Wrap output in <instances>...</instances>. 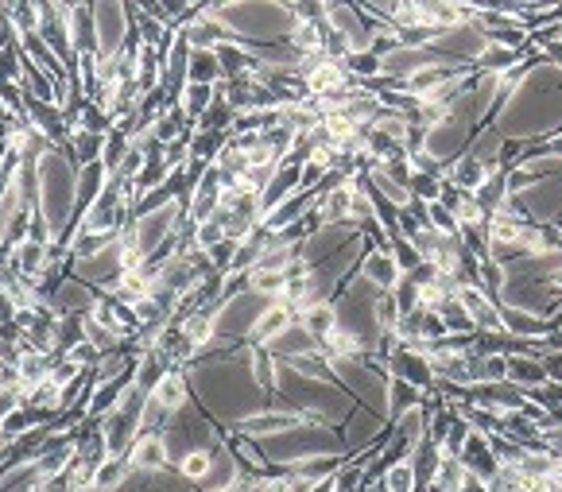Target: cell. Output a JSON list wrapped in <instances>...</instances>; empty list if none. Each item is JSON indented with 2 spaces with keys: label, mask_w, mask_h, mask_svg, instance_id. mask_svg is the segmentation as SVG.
Here are the masks:
<instances>
[{
  "label": "cell",
  "mask_w": 562,
  "mask_h": 492,
  "mask_svg": "<svg viewBox=\"0 0 562 492\" xmlns=\"http://www.w3.org/2000/svg\"><path fill=\"white\" fill-rule=\"evenodd\" d=\"M186 148H191V143H186V140H175V143H167V148H163V167H167V171H179V163H182L186 155H191V152H186Z\"/></svg>",
  "instance_id": "36"
},
{
  "label": "cell",
  "mask_w": 562,
  "mask_h": 492,
  "mask_svg": "<svg viewBox=\"0 0 562 492\" xmlns=\"http://www.w3.org/2000/svg\"><path fill=\"white\" fill-rule=\"evenodd\" d=\"M124 276V249H121V237L101 249L97 256H85L78 260V280L82 283H117Z\"/></svg>",
  "instance_id": "3"
},
{
  "label": "cell",
  "mask_w": 562,
  "mask_h": 492,
  "mask_svg": "<svg viewBox=\"0 0 562 492\" xmlns=\"http://www.w3.org/2000/svg\"><path fill=\"white\" fill-rule=\"evenodd\" d=\"M66 24L70 27V43H74V54H97V27H94V8H66Z\"/></svg>",
  "instance_id": "7"
},
{
  "label": "cell",
  "mask_w": 562,
  "mask_h": 492,
  "mask_svg": "<svg viewBox=\"0 0 562 492\" xmlns=\"http://www.w3.org/2000/svg\"><path fill=\"white\" fill-rule=\"evenodd\" d=\"M365 276H369V283H377L380 291L388 295V291H396V283L403 280V271L396 264V256L380 249V252H369L365 256Z\"/></svg>",
  "instance_id": "10"
},
{
  "label": "cell",
  "mask_w": 562,
  "mask_h": 492,
  "mask_svg": "<svg viewBox=\"0 0 562 492\" xmlns=\"http://www.w3.org/2000/svg\"><path fill=\"white\" fill-rule=\"evenodd\" d=\"M392 365H396V372H399V380H408L411 388H427L430 380H435V369H430V360L419 357V353L399 349Z\"/></svg>",
  "instance_id": "13"
},
{
  "label": "cell",
  "mask_w": 562,
  "mask_h": 492,
  "mask_svg": "<svg viewBox=\"0 0 562 492\" xmlns=\"http://www.w3.org/2000/svg\"><path fill=\"white\" fill-rule=\"evenodd\" d=\"M43 264H47V244H32V241H24L20 249H16V268H20V276H39Z\"/></svg>",
  "instance_id": "23"
},
{
  "label": "cell",
  "mask_w": 562,
  "mask_h": 492,
  "mask_svg": "<svg viewBox=\"0 0 562 492\" xmlns=\"http://www.w3.org/2000/svg\"><path fill=\"white\" fill-rule=\"evenodd\" d=\"M353 202H357V191H353V186H334V191H330V194L319 202V210L330 217V221H341V217H350Z\"/></svg>",
  "instance_id": "22"
},
{
  "label": "cell",
  "mask_w": 562,
  "mask_h": 492,
  "mask_svg": "<svg viewBox=\"0 0 562 492\" xmlns=\"http://www.w3.org/2000/svg\"><path fill=\"white\" fill-rule=\"evenodd\" d=\"M39 418H43V411H39V408H27V411H24V408H16L8 418H0V438H20V434H24L27 427H35Z\"/></svg>",
  "instance_id": "25"
},
{
  "label": "cell",
  "mask_w": 562,
  "mask_h": 492,
  "mask_svg": "<svg viewBox=\"0 0 562 492\" xmlns=\"http://www.w3.org/2000/svg\"><path fill=\"white\" fill-rule=\"evenodd\" d=\"M543 369H547V380H555V384H562V353H551L543 360Z\"/></svg>",
  "instance_id": "41"
},
{
  "label": "cell",
  "mask_w": 562,
  "mask_h": 492,
  "mask_svg": "<svg viewBox=\"0 0 562 492\" xmlns=\"http://www.w3.org/2000/svg\"><path fill=\"white\" fill-rule=\"evenodd\" d=\"M90 492H94V488H90ZM113 492H124V488H113Z\"/></svg>",
  "instance_id": "43"
},
{
  "label": "cell",
  "mask_w": 562,
  "mask_h": 492,
  "mask_svg": "<svg viewBox=\"0 0 562 492\" xmlns=\"http://www.w3.org/2000/svg\"><path fill=\"white\" fill-rule=\"evenodd\" d=\"M128 152H133V140L124 136V128H117V133L105 136V152H101V163H105L109 175H117L121 163L128 159Z\"/></svg>",
  "instance_id": "21"
},
{
  "label": "cell",
  "mask_w": 562,
  "mask_h": 492,
  "mask_svg": "<svg viewBox=\"0 0 562 492\" xmlns=\"http://www.w3.org/2000/svg\"><path fill=\"white\" fill-rule=\"evenodd\" d=\"M167 442L160 438V434H155V438H136V446H133V466L136 469H143V473H160L163 466H167Z\"/></svg>",
  "instance_id": "11"
},
{
  "label": "cell",
  "mask_w": 562,
  "mask_h": 492,
  "mask_svg": "<svg viewBox=\"0 0 562 492\" xmlns=\"http://www.w3.org/2000/svg\"><path fill=\"white\" fill-rule=\"evenodd\" d=\"M186 78L191 85H218L222 78V63L213 51H191V66H186Z\"/></svg>",
  "instance_id": "15"
},
{
  "label": "cell",
  "mask_w": 562,
  "mask_h": 492,
  "mask_svg": "<svg viewBox=\"0 0 562 492\" xmlns=\"http://www.w3.org/2000/svg\"><path fill=\"white\" fill-rule=\"evenodd\" d=\"M179 473L186 477V481H206V473H210V454H191V458H182V461H179Z\"/></svg>",
  "instance_id": "34"
},
{
  "label": "cell",
  "mask_w": 562,
  "mask_h": 492,
  "mask_svg": "<svg viewBox=\"0 0 562 492\" xmlns=\"http://www.w3.org/2000/svg\"><path fill=\"white\" fill-rule=\"evenodd\" d=\"M345 70H353V74H361V78H372L384 70V59L372 51H353V54H345Z\"/></svg>",
  "instance_id": "30"
},
{
  "label": "cell",
  "mask_w": 562,
  "mask_h": 492,
  "mask_svg": "<svg viewBox=\"0 0 562 492\" xmlns=\"http://www.w3.org/2000/svg\"><path fill=\"white\" fill-rule=\"evenodd\" d=\"M59 396H63V384L59 380H43L32 388V403L39 411H51V408H59Z\"/></svg>",
  "instance_id": "33"
},
{
  "label": "cell",
  "mask_w": 562,
  "mask_h": 492,
  "mask_svg": "<svg viewBox=\"0 0 562 492\" xmlns=\"http://www.w3.org/2000/svg\"><path fill=\"white\" fill-rule=\"evenodd\" d=\"M109 182V171L105 163H90V167H78V206H94L97 202V191H105Z\"/></svg>",
  "instance_id": "19"
},
{
  "label": "cell",
  "mask_w": 562,
  "mask_h": 492,
  "mask_svg": "<svg viewBox=\"0 0 562 492\" xmlns=\"http://www.w3.org/2000/svg\"><path fill=\"white\" fill-rule=\"evenodd\" d=\"M555 477H558V485H562V461H558V469H555Z\"/></svg>",
  "instance_id": "42"
},
{
  "label": "cell",
  "mask_w": 562,
  "mask_h": 492,
  "mask_svg": "<svg viewBox=\"0 0 562 492\" xmlns=\"http://www.w3.org/2000/svg\"><path fill=\"white\" fill-rule=\"evenodd\" d=\"M78 206V167L59 148L39 155V213L51 225V237H70V213Z\"/></svg>",
  "instance_id": "1"
},
{
  "label": "cell",
  "mask_w": 562,
  "mask_h": 492,
  "mask_svg": "<svg viewBox=\"0 0 562 492\" xmlns=\"http://www.w3.org/2000/svg\"><path fill=\"white\" fill-rule=\"evenodd\" d=\"M225 241V225L218 221V213H213L210 217V221H202V225H194V244H198V249H213V244H222Z\"/></svg>",
  "instance_id": "32"
},
{
  "label": "cell",
  "mask_w": 562,
  "mask_h": 492,
  "mask_svg": "<svg viewBox=\"0 0 562 492\" xmlns=\"http://www.w3.org/2000/svg\"><path fill=\"white\" fill-rule=\"evenodd\" d=\"M287 330H291V307H276V302H271V307L261 314V322L252 326V334H249V338L264 349V345H271L276 338H283Z\"/></svg>",
  "instance_id": "9"
},
{
  "label": "cell",
  "mask_w": 562,
  "mask_h": 492,
  "mask_svg": "<svg viewBox=\"0 0 562 492\" xmlns=\"http://www.w3.org/2000/svg\"><path fill=\"white\" fill-rule=\"evenodd\" d=\"M485 182H488V167H485L481 155L458 159V167H454V186H458V191H462V194H478Z\"/></svg>",
  "instance_id": "14"
},
{
  "label": "cell",
  "mask_w": 562,
  "mask_h": 492,
  "mask_svg": "<svg viewBox=\"0 0 562 492\" xmlns=\"http://www.w3.org/2000/svg\"><path fill=\"white\" fill-rule=\"evenodd\" d=\"M415 481H419V473L411 461H392L384 473V492H415Z\"/></svg>",
  "instance_id": "24"
},
{
  "label": "cell",
  "mask_w": 562,
  "mask_h": 492,
  "mask_svg": "<svg viewBox=\"0 0 562 492\" xmlns=\"http://www.w3.org/2000/svg\"><path fill=\"white\" fill-rule=\"evenodd\" d=\"M458 307H462L466 314H469V322L473 326H485V330H500L504 322H500V314L493 310V302H488L478 287H458Z\"/></svg>",
  "instance_id": "6"
},
{
  "label": "cell",
  "mask_w": 562,
  "mask_h": 492,
  "mask_svg": "<svg viewBox=\"0 0 562 492\" xmlns=\"http://www.w3.org/2000/svg\"><path fill=\"white\" fill-rule=\"evenodd\" d=\"M213 90H218V85H191V82L182 85V101H179V105L186 113V121H202V117H206V109L213 105V97H218Z\"/></svg>",
  "instance_id": "17"
},
{
  "label": "cell",
  "mask_w": 562,
  "mask_h": 492,
  "mask_svg": "<svg viewBox=\"0 0 562 492\" xmlns=\"http://www.w3.org/2000/svg\"><path fill=\"white\" fill-rule=\"evenodd\" d=\"M105 128H109V121L101 117V105H90L82 113V133H94V136H105Z\"/></svg>",
  "instance_id": "35"
},
{
  "label": "cell",
  "mask_w": 562,
  "mask_h": 492,
  "mask_svg": "<svg viewBox=\"0 0 562 492\" xmlns=\"http://www.w3.org/2000/svg\"><path fill=\"white\" fill-rule=\"evenodd\" d=\"M97 357H101V353L94 349L90 341H82V345H74V349L66 353V360H70V365H78V369H85V365H90V360H97Z\"/></svg>",
  "instance_id": "39"
},
{
  "label": "cell",
  "mask_w": 562,
  "mask_h": 492,
  "mask_svg": "<svg viewBox=\"0 0 562 492\" xmlns=\"http://www.w3.org/2000/svg\"><path fill=\"white\" fill-rule=\"evenodd\" d=\"M85 341H90L97 353H113L117 349V330L101 326L97 318H85Z\"/></svg>",
  "instance_id": "29"
},
{
  "label": "cell",
  "mask_w": 562,
  "mask_h": 492,
  "mask_svg": "<svg viewBox=\"0 0 562 492\" xmlns=\"http://www.w3.org/2000/svg\"><path fill=\"white\" fill-rule=\"evenodd\" d=\"M94 307V287L82 283V280H66L59 283V291H54V310L63 318H78Z\"/></svg>",
  "instance_id": "5"
},
{
  "label": "cell",
  "mask_w": 562,
  "mask_h": 492,
  "mask_svg": "<svg viewBox=\"0 0 562 492\" xmlns=\"http://www.w3.org/2000/svg\"><path fill=\"white\" fill-rule=\"evenodd\" d=\"M82 341H85V322H78V318H63V322L54 326V345H59L63 353H70Z\"/></svg>",
  "instance_id": "28"
},
{
  "label": "cell",
  "mask_w": 562,
  "mask_h": 492,
  "mask_svg": "<svg viewBox=\"0 0 562 492\" xmlns=\"http://www.w3.org/2000/svg\"><path fill=\"white\" fill-rule=\"evenodd\" d=\"M392 399H396V403H392L396 411H408V408H415V388H411L408 380H396V384H392Z\"/></svg>",
  "instance_id": "37"
},
{
  "label": "cell",
  "mask_w": 562,
  "mask_h": 492,
  "mask_svg": "<svg viewBox=\"0 0 562 492\" xmlns=\"http://www.w3.org/2000/svg\"><path fill=\"white\" fill-rule=\"evenodd\" d=\"M16 396H20L16 388H5V384H0V418H8L12 411H16V403H20Z\"/></svg>",
  "instance_id": "40"
},
{
  "label": "cell",
  "mask_w": 562,
  "mask_h": 492,
  "mask_svg": "<svg viewBox=\"0 0 562 492\" xmlns=\"http://www.w3.org/2000/svg\"><path fill=\"white\" fill-rule=\"evenodd\" d=\"M128 481V458H105L101 466L94 469V492H113V488H124Z\"/></svg>",
  "instance_id": "16"
},
{
  "label": "cell",
  "mask_w": 562,
  "mask_h": 492,
  "mask_svg": "<svg viewBox=\"0 0 562 492\" xmlns=\"http://www.w3.org/2000/svg\"><path fill=\"white\" fill-rule=\"evenodd\" d=\"M430 369L442 372L446 380H454V384H469L473 380V365L458 349H439V357H435V365H430Z\"/></svg>",
  "instance_id": "18"
},
{
  "label": "cell",
  "mask_w": 562,
  "mask_h": 492,
  "mask_svg": "<svg viewBox=\"0 0 562 492\" xmlns=\"http://www.w3.org/2000/svg\"><path fill=\"white\" fill-rule=\"evenodd\" d=\"M233 256H237V241H222V244H213L210 249V260L213 264H225V268H233Z\"/></svg>",
  "instance_id": "38"
},
{
  "label": "cell",
  "mask_w": 562,
  "mask_h": 492,
  "mask_svg": "<svg viewBox=\"0 0 562 492\" xmlns=\"http://www.w3.org/2000/svg\"><path fill=\"white\" fill-rule=\"evenodd\" d=\"M408 194L423 198L427 206H430V202H439V198H442V182H439L435 175H427V171H411V179H408Z\"/></svg>",
  "instance_id": "27"
},
{
  "label": "cell",
  "mask_w": 562,
  "mask_h": 492,
  "mask_svg": "<svg viewBox=\"0 0 562 492\" xmlns=\"http://www.w3.org/2000/svg\"><path fill=\"white\" fill-rule=\"evenodd\" d=\"M302 330L314 338V341H330L338 334V310L326 307V302H314V307H307V314H302Z\"/></svg>",
  "instance_id": "12"
},
{
  "label": "cell",
  "mask_w": 562,
  "mask_h": 492,
  "mask_svg": "<svg viewBox=\"0 0 562 492\" xmlns=\"http://www.w3.org/2000/svg\"><path fill=\"white\" fill-rule=\"evenodd\" d=\"M295 427H302L299 423V415H291V411H268V415H249L241 423V434L244 438H276V434H287V430H295Z\"/></svg>",
  "instance_id": "4"
},
{
  "label": "cell",
  "mask_w": 562,
  "mask_h": 492,
  "mask_svg": "<svg viewBox=\"0 0 562 492\" xmlns=\"http://www.w3.org/2000/svg\"><path fill=\"white\" fill-rule=\"evenodd\" d=\"M508 380H516V384H543L547 369L539 365V360H531V357H512L508 360Z\"/></svg>",
  "instance_id": "26"
},
{
  "label": "cell",
  "mask_w": 562,
  "mask_h": 492,
  "mask_svg": "<svg viewBox=\"0 0 562 492\" xmlns=\"http://www.w3.org/2000/svg\"><path fill=\"white\" fill-rule=\"evenodd\" d=\"M237 481H241V477H237L233 450H225V446H213V450H210V473H206V481H202V488L218 492V488H229V485H237Z\"/></svg>",
  "instance_id": "8"
},
{
  "label": "cell",
  "mask_w": 562,
  "mask_h": 492,
  "mask_svg": "<svg viewBox=\"0 0 562 492\" xmlns=\"http://www.w3.org/2000/svg\"><path fill=\"white\" fill-rule=\"evenodd\" d=\"M148 396H155V399H160L167 411H182V408H186V380H182L179 372H167L163 380L155 384Z\"/></svg>",
  "instance_id": "20"
},
{
  "label": "cell",
  "mask_w": 562,
  "mask_h": 492,
  "mask_svg": "<svg viewBox=\"0 0 562 492\" xmlns=\"http://www.w3.org/2000/svg\"><path fill=\"white\" fill-rule=\"evenodd\" d=\"M20 376L27 384H43V380H51V357H43V353H27L24 360H20Z\"/></svg>",
  "instance_id": "31"
},
{
  "label": "cell",
  "mask_w": 562,
  "mask_h": 492,
  "mask_svg": "<svg viewBox=\"0 0 562 492\" xmlns=\"http://www.w3.org/2000/svg\"><path fill=\"white\" fill-rule=\"evenodd\" d=\"M94 27H97V59L101 63L117 59L124 39H128V8L124 5H97Z\"/></svg>",
  "instance_id": "2"
}]
</instances>
